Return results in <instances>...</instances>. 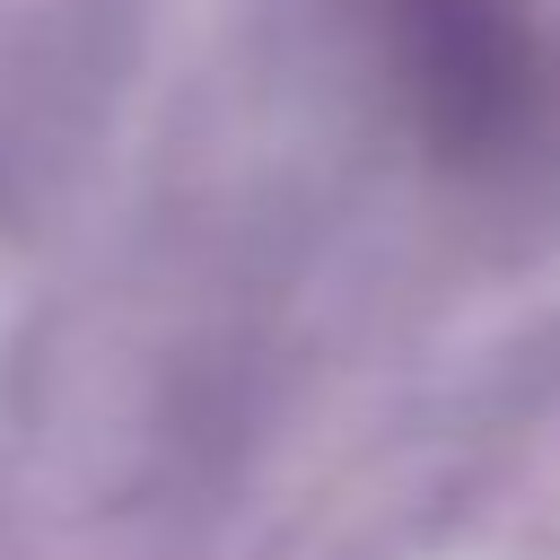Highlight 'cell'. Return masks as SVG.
Here are the masks:
<instances>
[{
  "label": "cell",
  "instance_id": "cell-1",
  "mask_svg": "<svg viewBox=\"0 0 560 560\" xmlns=\"http://www.w3.org/2000/svg\"><path fill=\"white\" fill-rule=\"evenodd\" d=\"M429 131L455 158H499L542 122V52L516 0H376Z\"/></svg>",
  "mask_w": 560,
  "mask_h": 560
}]
</instances>
